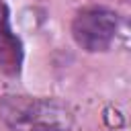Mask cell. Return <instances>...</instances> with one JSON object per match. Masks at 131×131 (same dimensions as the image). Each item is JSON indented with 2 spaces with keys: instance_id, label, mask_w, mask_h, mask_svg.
Instances as JSON below:
<instances>
[{
  "instance_id": "1",
  "label": "cell",
  "mask_w": 131,
  "mask_h": 131,
  "mask_svg": "<svg viewBox=\"0 0 131 131\" xmlns=\"http://www.w3.org/2000/svg\"><path fill=\"white\" fill-rule=\"evenodd\" d=\"M0 117L10 131H70L74 111L57 98L6 94L0 98Z\"/></svg>"
},
{
  "instance_id": "3",
  "label": "cell",
  "mask_w": 131,
  "mask_h": 131,
  "mask_svg": "<svg viewBox=\"0 0 131 131\" xmlns=\"http://www.w3.org/2000/svg\"><path fill=\"white\" fill-rule=\"evenodd\" d=\"M23 59L20 41L10 29L8 23V8L0 0V68L8 72H18Z\"/></svg>"
},
{
  "instance_id": "2",
  "label": "cell",
  "mask_w": 131,
  "mask_h": 131,
  "mask_svg": "<svg viewBox=\"0 0 131 131\" xmlns=\"http://www.w3.org/2000/svg\"><path fill=\"white\" fill-rule=\"evenodd\" d=\"M119 31V14L108 8H86L76 14L72 23V37L74 41L90 51H106Z\"/></svg>"
}]
</instances>
